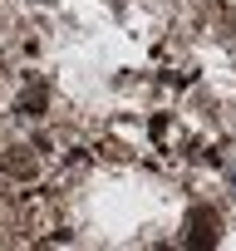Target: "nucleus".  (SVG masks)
<instances>
[{
  "instance_id": "nucleus-1",
  "label": "nucleus",
  "mask_w": 236,
  "mask_h": 251,
  "mask_svg": "<svg viewBox=\"0 0 236 251\" xmlns=\"http://www.w3.org/2000/svg\"><path fill=\"white\" fill-rule=\"evenodd\" d=\"M221 241V217L212 207H192L187 212V246H216Z\"/></svg>"
},
{
  "instance_id": "nucleus-2",
  "label": "nucleus",
  "mask_w": 236,
  "mask_h": 251,
  "mask_svg": "<svg viewBox=\"0 0 236 251\" xmlns=\"http://www.w3.org/2000/svg\"><path fill=\"white\" fill-rule=\"evenodd\" d=\"M5 168H10V173H15V177H30V173H35V158H30V153H25V148H20V158H10V163H5Z\"/></svg>"
},
{
  "instance_id": "nucleus-3",
  "label": "nucleus",
  "mask_w": 236,
  "mask_h": 251,
  "mask_svg": "<svg viewBox=\"0 0 236 251\" xmlns=\"http://www.w3.org/2000/svg\"><path fill=\"white\" fill-rule=\"evenodd\" d=\"M20 108H25V113H30V108H45V89H30V94L20 99Z\"/></svg>"
}]
</instances>
